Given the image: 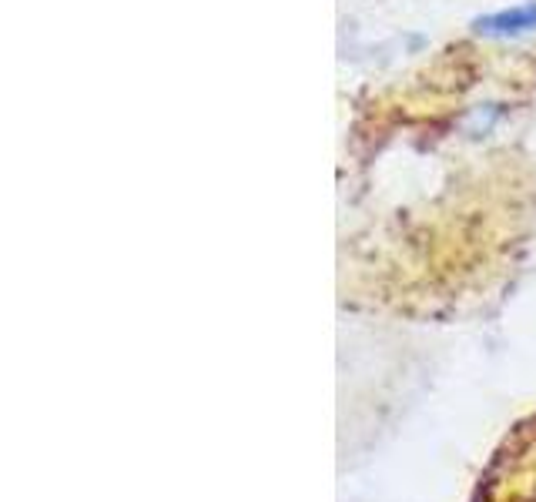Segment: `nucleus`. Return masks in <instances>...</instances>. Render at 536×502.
Returning a JSON list of instances; mask_svg holds the SVG:
<instances>
[{
  "label": "nucleus",
  "mask_w": 536,
  "mask_h": 502,
  "mask_svg": "<svg viewBox=\"0 0 536 502\" xmlns=\"http://www.w3.org/2000/svg\"><path fill=\"white\" fill-rule=\"evenodd\" d=\"M473 27L480 34H493V37L530 34L536 31V0L520 4V7H506V11H496V14H483V17H476Z\"/></svg>",
  "instance_id": "nucleus-1"
}]
</instances>
